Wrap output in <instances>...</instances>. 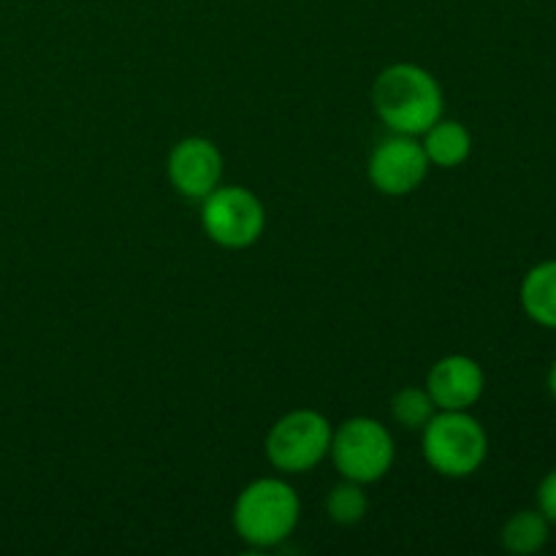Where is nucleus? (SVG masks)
Here are the masks:
<instances>
[{
    "instance_id": "9",
    "label": "nucleus",
    "mask_w": 556,
    "mask_h": 556,
    "mask_svg": "<svg viewBox=\"0 0 556 556\" xmlns=\"http://www.w3.org/2000/svg\"><path fill=\"white\" fill-rule=\"evenodd\" d=\"M486 389L481 364L465 353H451L432 364L427 375V391L438 410H470Z\"/></svg>"
},
{
    "instance_id": "13",
    "label": "nucleus",
    "mask_w": 556,
    "mask_h": 556,
    "mask_svg": "<svg viewBox=\"0 0 556 556\" xmlns=\"http://www.w3.org/2000/svg\"><path fill=\"white\" fill-rule=\"evenodd\" d=\"M367 514H369V497L367 492H364V483L342 478V483L331 486V492L326 494V516H329L334 525L353 527L358 525V521H364V516Z\"/></svg>"
},
{
    "instance_id": "16",
    "label": "nucleus",
    "mask_w": 556,
    "mask_h": 556,
    "mask_svg": "<svg viewBox=\"0 0 556 556\" xmlns=\"http://www.w3.org/2000/svg\"><path fill=\"white\" fill-rule=\"evenodd\" d=\"M548 391H552V396L556 400V362L552 364V369H548Z\"/></svg>"
},
{
    "instance_id": "4",
    "label": "nucleus",
    "mask_w": 556,
    "mask_h": 556,
    "mask_svg": "<svg viewBox=\"0 0 556 556\" xmlns=\"http://www.w3.org/2000/svg\"><path fill=\"white\" fill-rule=\"evenodd\" d=\"M334 427L324 413L299 407L286 413L266 434V459L282 476H304L329 456Z\"/></svg>"
},
{
    "instance_id": "14",
    "label": "nucleus",
    "mask_w": 556,
    "mask_h": 556,
    "mask_svg": "<svg viewBox=\"0 0 556 556\" xmlns=\"http://www.w3.org/2000/svg\"><path fill=\"white\" fill-rule=\"evenodd\" d=\"M434 413H438V405H434V400L429 396L427 386H424V389L421 386H405V389L396 391L394 400H391V416H394V421L400 424V427L413 429V432H421V429L432 421Z\"/></svg>"
},
{
    "instance_id": "8",
    "label": "nucleus",
    "mask_w": 556,
    "mask_h": 556,
    "mask_svg": "<svg viewBox=\"0 0 556 556\" xmlns=\"http://www.w3.org/2000/svg\"><path fill=\"white\" fill-rule=\"evenodd\" d=\"M166 174L179 195L201 201L220 185L223 155L212 139L188 136V139L177 141L168 152Z\"/></svg>"
},
{
    "instance_id": "12",
    "label": "nucleus",
    "mask_w": 556,
    "mask_h": 556,
    "mask_svg": "<svg viewBox=\"0 0 556 556\" xmlns=\"http://www.w3.org/2000/svg\"><path fill=\"white\" fill-rule=\"evenodd\" d=\"M548 543V519L541 510H519L503 527V546L510 554H538Z\"/></svg>"
},
{
    "instance_id": "3",
    "label": "nucleus",
    "mask_w": 556,
    "mask_h": 556,
    "mask_svg": "<svg viewBox=\"0 0 556 556\" xmlns=\"http://www.w3.org/2000/svg\"><path fill=\"white\" fill-rule=\"evenodd\" d=\"M421 454L438 476L470 478L486 462V429L470 410H438L421 429Z\"/></svg>"
},
{
    "instance_id": "2",
    "label": "nucleus",
    "mask_w": 556,
    "mask_h": 556,
    "mask_svg": "<svg viewBox=\"0 0 556 556\" xmlns=\"http://www.w3.org/2000/svg\"><path fill=\"white\" fill-rule=\"evenodd\" d=\"M233 530L250 548H277L296 532L302 500L282 478H258L233 503Z\"/></svg>"
},
{
    "instance_id": "7",
    "label": "nucleus",
    "mask_w": 556,
    "mask_h": 556,
    "mask_svg": "<svg viewBox=\"0 0 556 556\" xmlns=\"http://www.w3.org/2000/svg\"><path fill=\"white\" fill-rule=\"evenodd\" d=\"M367 174L372 188L383 195L400 199L418 190L429 174V157L421 139L407 134L386 136L369 155Z\"/></svg>"
},
{
    "instance_id": "10",
    "label": "nucleus",
    "mask_w": 556,
    "mask_h": 556,
    "mask_svg": "<svg viewBox=\"0 0 556 556\" xmlns=\"http://www.w3.org/2000/svg\"><path fill=\"white\" fill-rule=\"evenodd\" d=\"M421 147L429 157V166L456 168L470 157L472 134L459 123V119L440 117L438 123L429 125L421 136Z\"/></svg>"
},
{
    "instance_id": "1",
    "label": "nucleus",
    "mask_w": 556,
    "mask_h": 556,
    "mask_svg": "<svg viewBox=\"0 0 556 556\" xmlns=\"http://www.w3.org/2000/svg\"><path fill=\"white\" fill-rule=\"evenodd\" d=\"M372 106L391 134L421 136L443 117V87L432 71L416 63H394L372 85Z\"/></svg>"
},
{
    "instance_id": "5",
    "label": "nucleus",
    "mask_w": 556,
    "mask_h": 556,
    "mask_svg": "<svg viewBox=\"0 0 556 556\" xmlns=\"http://www.w3.org/2000/svg\"><path fill=\"white\" fill-rule=\"evenodd\" d=\"M394 456V438L378 418H348L331 434L329 459L334 462L337 472L348 481L364 483V486L378 483L380 478L389 476Z\"/></svg>"
},
{
    "instance_id": "15",
    "label": "nucleus",
    "mask_w": 556,
    "mask_h": 556,
    "mask_svg": "<svg viewBox=\"0 0 556 556\" xmlns=\"http://www.w3.org/2000/svg\"><path fill=\"white\" fill-rule=\"evenodd\" d=\"M538 510L548 519V525H556V470L548 472L538 486Z\"/></svg>"
},
{
    "instance_id": "6",
    "label": "nucleus",
    "mask_w": 556,
    "mask_h": 556,
    "mask_svg": "<svg viewBox=\"0 0 556 556\" xmlns=\"http://www.w3.org/2000/svg\"><path fill=\"white\" fill-rule=\"evenodd\" d=\"M201 228L217 248L244 250L264 233L266 210L253 190L242 185H217L201 199Z\"/></svg>"
},
{
    "instance_id": "11",
    "label": "nucleus",
    "mask_w": 556,
    "mask_h": 556,
    "mask_svg": "<svg viewBox=\"0 0 556 556\" xmlns=\"http://www.w3.org/2000/svg\"><path fill=\"white\" fill-rule=\"evenodd\" d=\"M521 307L543 329H556V261L532 266L521 280Z\"/></svg>"
}]
</instances>
